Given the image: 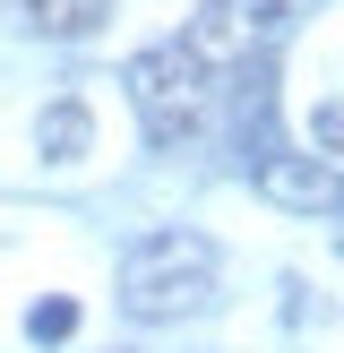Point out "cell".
<instances>
[{"mask_svg":"<svg viewBox=\"0 0 344 353\" xmlns=\"http://www.w3.org/2000/svg\"><path fill=\"white\" fill-rule=\"evenodd\" d=\"M86 147H95V112H86V95H52L43 121H34V155H43V164H78Z\"/></svg>","mask_w":344,"mask_h":353,"instance_id":"cell-5","label":"cell"},{"mask_svg":"<svg viewBox=\"0 0 344 353\" xmlns=\"http://www.w3.org/2000/svg\"><path fill=\"white\" fill-rule=\"evenodd\" d=\"M258 199L284 207V216H344V164H327V155H292L275 147L267 164H250Z\"/></svg>","mask_w":344,"mask_h":353,"instance_id":"cell-3","label":"cell"},{"mask_svg":"<svg viewBox=\"0 0 344 353\" xmlns=\"http://www.w3.org/2000/svg\"><path fill=\"white\" fill-rule=\"evenodd\" d=\"M336 259H344V224H336Z\"/></svg>","mask_w":344,"mask_h":353,"instance_id":"cell-8","label":"cell"},{"mask_svg":"<svg viewBox=\"0 0 344 353\" xmlns=\"http://www.w3.org/2000/svg\"><path fill=\"white\" fill-rule=\"evenodd\" d=\"M120 310L147 319V327L215 310V241H206V233H181V224L129 241V259H120Z\"/></svg>","mask_w":344,"mask_h":353,"instance_id":"cell-1","label":"cell"},{"mask_svg":"<svg viewBox=\"0 0 344 353\" xmlns=\"http://www.w3.org/2000/svg\"><path fill=\"white\" fill-rule=\"evenodd\" d=\"M206 78H215V69H206L189 43H147V52H129L120 86H129V103H138L147 147H189V138H198V121H206Z\"/></svg>","mask_w":344,"mask_h":353,"instance_id":"cell-2","label":"cell"},{"mask_svg":"<svg viewBox=\"0 0 344 353\" xmlns=\"http://www.w3.org/2000/svg\"><path fill=\"white\" fill-rule=\"evenodd\" d=\"M112 0H9V26L17 34H43V43H86L103 34Z\"/></svg>","mask_w":344,"mask_h":353,"instance_id":"cell-4","label":"cell"},{"mask_svg":"<svg viewBox=\"0 0 344 353\" xmlns=\"http://www.w3.org/2000/svg\"><path fill=\"white\" fill-rule=\"evenodd\" d=\"M310 138L327 147V164H344V103H319L310 112Z\"/></svg>","mask_w":344,"mask_h":353,"instance_id":"cell-7","label":"cell"},{"mask_svg":"<svg viewBox=\"0 0 344 353\" xmlns=\"http://www.w3.org/2000/svg\"><path fill=\"white\" fill-rule=\"evenodd\" d=\"M26 336L34 345H69L78 336V302H69V293H43V302L26 310Z\"/></svg>","mask_w":344,"mask_h":353,"instance_id":"cell-6","label":"cell"}]
</instances>
